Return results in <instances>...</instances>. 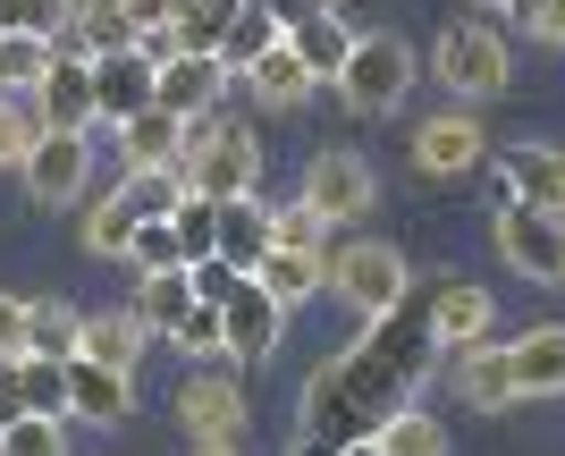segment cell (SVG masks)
<instances>
[{
	"mask_svg": "<svg viewBox=\"0 0 565 456\" xmlns=\"http://www.w3.org/2000/svg\"><path fill=\"white\" fill-rule=\"evenodd\" d=\"M372 448L380 456H448V423L423 414V406H405V414H388V423L372 432Z\"/></svg>",
	"mask_w": 565,
	"mask_h": 456,
	"instance_id": "cell-33",
	"label": "cell"
},
{
	"mask_svg": "<svg viewBox=\"0 0 565 456\" xmlns=\"http://www.w3.org/2000/svg\"><path fill=\"white\" fill-rule=\"evenodd\" d=\"M25 102H34V119H43L51 136H94V60L60 51V60H51V76H43Z\"/></svg>",
	"mask_w": 565,
	"mask_h": 456,
	"instance_id": "cell-13",
	"label": "cell"
},
{
	"mask_svg": "<svg viewBox=\"0 0 565 456\" xmlns=\"http://www.w3.org/2000/svg\"><path fill=\"white\" fill-rule=\"evenodd\" d=\"M186 288H194V305H228V296L245 288V271H228V263H194V271H186Z\"/></svg>",
	"mask_w": 565,
	"mask_h": 456,
	"instance_id": "cell-42",
	"label": "cell"
},
{
	"mask_svg": "<svg viewBox=\"0 0 565 456\" xmlns=\"http://www.w3.org/2000/svg\"><path fill=\"white\" fill-rule=\"evenodd\" d=\"M143 321V338H178V321L194 312V288L186 271H161V279H136V305H127Z\"/></svg>",
	"mask_w": 565,
	"mask_h": 456,
	"instance_id": "cell-30",
	"label": "cell"
},
{
	"mask_svg": "<svg viewBox=\"0 0 565 456\" xmlns=\"http://www.w3.org/2000/svg\"><path fill=\"white\" fill-rule=\"evenodd\" d=\"M60 372H68V414L76 423H127V414H136V372H102V363H85V356H68Z\"/></svg>",
	"mask_w": 565,
	"mask_h": 456,
	"instance_id": "cell-18",
	"label": "cell"
},
{
	"mask_svg": "<svg viewBox=\"0 0 565 456\" xmlns=\"http://www.w3.org/2000/svg\"><path fill=\"white\" fill-rule=\"evenodd\" d=\"M430 372H439V347H430V321H423V279H414L397 312L363 321V338H347L305 381V432L296 439H321V448L372 439L388 414H405L423 397Z\"/></svg>",
	"mask_w": 565,
	"mask_h": 456,
	"instance_id": "cell-1",
	"label": "cell"
},
{
	"mask_svg": "<svg viewBox=\"0 0 565 456\" xmlns=\"http://www.w3.org/2000/svg\"><path fill=\"white\" fill-rule=\"evenodd\" d=\"M25 356V296H0V363Z\"/></svg>",
	"mask_w": 565,
	"mask_h": 456,
	"instance_id": "cell-44",
	"label": "cell"
},
{
	"mask_svg": "<svg viewBox=\"0 0 565 456\" xmlns=\"http://www.w3.org/2000/svg\"><path fill=\"white\" fill-rule=\"evenodd\" d=\"M0 381H9L18 414H51V423H68V372H60V363L18 356V363H0Z\"/></svg>",
	"mask_w": 565,
	"mask_h": 456,
	"instance_id": "cell-27",
	"label": "cell"
},
{
	"mask_svg": "<svg viewBox=\"0 0 565 456\" xmlns=\"http://www.w3.org/2000/svg\"><path fill=\"white\" fill-rule=\"evenodd\" d=\"M186 456H236V448H186Z\"/></svg>",
	"mask_w": 565,
	"mask_h": 456,
	"instance_id": "cell-48",
	"label": "cell"
},
{
	"mask_svg": "<svg viewBox=\"0 0 565 456\" xmlns=\"http://www.w3.org/2000/svg\"><path fill=\"white\" fill-rule=\"evenodd\" d=\"M245 85H254L262 110H296V102H312V85H321V76H312L305 60L287 51V34H279V51H262L254 68H245Z\"/></svg>",
	"mask_w": 565,
	"mask_h": 456,
	"instance_id": "cell-26",
	"label": "cell"
},
{
	"mask_svg": "<svg viewBox=\"0 0 565 456\" xmlns=\"http://www.w3.org/2000/svg\"><path fill=\"white\" fill-rule=\"evenodd\" d=\"M262 254H270V203H262V194L220 203V254H212V263H228V271H245V279H254Z\"/></svg>",
	"mask_w": 565,
	"mask_h": 456,
	"instance_id": "cell-21",
	"label": "cell"
},
{
	"mask_svg": "<svg viewBox=\"0 0 565 456\" xmlns=\"http://www.w3.org/2000/svg\"><path fill=\"white\" fill-rule=\"evenodd\" d=\"M76 338H85V312H76V305H60V296H25V356L68 363Z\"/></svg>",
	"mask_w": 565,
	"mask_h": 456,
	"instance_id": "cell-28",
	"label": "cell"
},
{
	"mask_svg": "<svg viewBox=\"0 0 565 456\" xmlns=\"http://www.w3.org/2000/svg\"><path fill=\"white\" fill-rule=\"evenodd\" d=\"M178 152H186V127L169 110H136L118 127V169H178Z\"/></svg>",
	"mask_w": 565,
	"mask_h": 456,
	"instance_id": "cell-24",
	"label": "cell"
},
{
	"mask_svg": "<svg viewBox=\"0 0 565 456\" xmlns=\"http://www.w3.org/2000/svg\"><path fill=\"white\" fill-rule=\"evenodd\" d=\"M279 34H287V25L270 18V9H254V0H236V18H228V34H220V51H212V60H220L228 76H245V68L262 60V51H279Z\"/></svg>",
	"mask_w": 565,
	"mask_h": 456,
	"instance_id": "cell-29",
	"label": "cell"
},
{
	"mask_svg": "<svg viewBox=\"0 0 565 456\" xmlns=\"http://www.w3.org/2000/svg\"><path fill=\"white\" fill-rule=\"evenodd\" d=\"M330 288L347 296L363 321H380V312H397L405 288H414V263H405L397 245H380V237H354L330 254Z\"/></svg>",
	"mask_w": 565,
	"mask_h": 456,
	"instance_id": "cell-5",
	"label": "cell"
},
{
	"mask_svg": "<svg viewBox=\"0 0 565 456\" xmlns=\"http://www.w3.org/2000/svg\"><path fill=\"white\" fill-rule=\"evenodd\" d=\"M456 397H465L472 414L523 406V397H515V372H507V347H465V356H456Z\"/></svg>",
	"mask_w": 565,
	"mask_h": 456,
	"instance_id": "cell-20",
	"label": "cell"
},
{
	"mask_svg": "<svg viewBox=\"0 0 565 456\" xmlns=\"http://www.w3.org/2000/svg\"><path fill=\"white\" fill-rule=\"evenodd\" d=\"M507 372H515V397H565V321L507 338Z\"/></svg>",
	"mask_w": 565,
	"mask_h": 456,
	"instance_id": "cell-17",
	"label": "cell"
},
{
	"mask_svg": "<svg viewBox=\"0 0 565 456\" xmlns=\"http://www.w3.org/2000/svg\"><path fill=\"white\" fill-rule=\"evenodd\" d=\"M178 178H186L194 203H245L262 194V136L245 119H194L186 127V152H178Z\"/></svg>",
	"mask_w": 565,
	"mask_h": 456,
	"instance_id": "cell-2",
	"label": "cell"
},
{
	"mask_svg": "<svg viewBox=\"0 0 565 456\" xmlns=\"http://www.w3.org/2000/svg\"><path fill=\"white\" fill-rule=\"evenodd\" d=\"M51 60H60V43H51V34H0V94L25 102V94L51 76Z\"/></svg>",
	"mask_w": 565,
	"mask_h": 456,
	"instance_id": "cell-31",
	"label": "cell"
},
{
	"mask_svg": "<svg viewBox=\"0 0 565 456\" xmlns=\"http://www.w3.org/2000/svg\"><path fill=\"white\" fill-rule=\"evenodd\" d=\"M34 136H43V119H34V102H9V94H0V169H25Z\"/></svg>",
	"mask_w": 565,
	"mask_h": 456,
	"instance_id": "cell-40",
	"label": "cell"
},
{
	"mask_svg": "<svg viewBox=\"0 0 565 456\" xmlns=\"http://www.w3.org/2000/svg\"><path fill=\"white\" fill-rule=\"evenodd\" d=\"M423 321H430V347L439 356H465V347H490V321H498V305H490V288H472V279H456V271H430L423 279Z\"/></svg>",
	"mask_w": 565,
	"mask_h": 456,
	"instance_id": "cell-9",
	"label": "cell"
},
{
	"mask_svg": "<svg viewBox=\"0 0 565 456\" xmlns=\"http://www.w3.org/2000/svg\"><path fill=\"white\" fill-rule=\"evenodd\" d=\"M430 76L448 85L456 110H472V102L507 94V76H515V51H507V34H498V25L465 18V25H448V34L430 43Z\"/></svg>",
	"mask_w": 565,
	"mask_h": 456,
	"instance_id": "cell-3",
	"label": "cell"
},
{
	"mask_svg": "<svg viewBox=\"0 0 565 456\" xmlns=\"http://www.w3.org/2000/svg\"><path fill=\"white\" fill-rule=\"evenodd\" d=\"M338 456H380V448H372V439H347V448H338Z\"/></svg>",
	"mask_w": 565,
	"mask_h": 456,
	"instance_id": "cell-47",
	"label": "cell"
},
{
	"mask_svg": "<svg viewBox=\"0 0 565 456\" xmlns=\"http://www.w3.org/2000/svg\"><path fill=\"white\" fill-rule=\"evenodd\" d=\"M515 18L541 34V43H565V0H515Z\"/></svg>",
	"mask_w": 565,
	"mask_h": 456,
	"instance_id": "cell-43",
	"label": "cell"
},
{
	"mask_svg": "<svg viewBox=\"0 0 565 456\" xmlns=\"http://www.w3.org/2000/svg\"><path fill=\"white\" fill-rule=\"evenodd\" d=\"M143 347H152V338H143L136 312H85V338H76V356L102 363V372H136Z\"/></svg>",
	"mask_w": 565,
	"mask_h": 456,
	"instance_id": "cell-25",
	"label": "cell"
},
{
	"mask_svg": "<svg viewBox=\"0 0 565 456\" xmlns=\"http://www.w3.org/2000/svg\"><path fill=\"white\" fill-rule=\"evenodd\" d=\"M152 85H161V68L143 51H102L94 60V119L127 127L136 110H152Z\"/></svg>",
	"mask_w": 565,
	"mask_h": 456,
	"instance_id": "cell-14",
	"label": "cell"
},
{
	"mask_svg": "<svg viewBox=\"0 0 565 456\" xmlns=\"http://www.w3.org/2000/svg\"><path fill=\"white\" fill-rule=\"evenodd\" d=\"M498 178H507V203H532V212L565 220V152L557 145H515L498 161Z\"/></svg>",
	"mask_w": 565,
	"mask_h": 456,
	"instance_id": "cell-16",
	"label": "cell"
},
{
	"mask_svg": "<svg viewBox=\"0 0 565 456\" xmlns=\"http://www.w3.org/2000/svg\"><path fill=\"white\" fill-rule=\"evenodd\" d=\"M118 203H127L136 220H178L186 178H178V169H118Z\"/></svg>",
	"mask_w": 565,
	"mask_h": 456,
	"instance_id": "cell-32",
	"label": "cell"
},
{
	"mask_svg": "<svg viewBox=\"0 0 565 456\" xmlns=\"http://www.w3.org/2000/svg\"><path fill=\"white\" fill-rule=\"evenodd\" d=\"M287 51H296L312 76H338V68H347V51H354V25L338 18V9H321V0H305V9L287 18Z\"/></svg>",
	"mask_w": 565,
	"mask_h": 456,
	"instance_id": "cell-19",
	"label": "cell"
},
{
	"mask_svg": "<svg viewBox=\"0 0 565 456\" xmlns=\"http://www.w3.org/2000/svg\"><path fill=\"white\" fill-rule=\"evenodd\" d=\"M169 406H178V432H186V448H236V432H245V389H236L228 363H203V372H186Z\"/></svg>",
	"mask_w": 565,
	"mask_h": 456,
	"instance_id": "cell-6",
	"label": "cell"
},
{
	"mask_svg": "<svg viewBox=\"0 0 565 456\" xmlns=\"http://www.w3.org/2000/svg\"><path fill=\"white\" fill-rule=\"evenodd\" d=\"M127 263H136V279L186 271V254H178V229H169V220H136V245H127Z\"/></svg>",
	"mask_w": 565,
	"mask_h": 456,
	"instance_id": "cell-35",
	"label": "cell"
},
{
	"mask_svg": "<svg viewBox=\"0 0 565 456\" xmlns=\"http://www.w3.org/2000/svg\"><path fill=\"white\" fill-rule=\"evenodd\" d=\"M220 330H228V363H270L279 356V330H287V312L270 305V296L245 279V288L220 305Z\"/></svg>",
	"mask_w": 565,
	"mask_h": 456,
	"instance_id": "cell-15",
	"label": "cell"
},
{
	"mask_svg": "<svg viewBox=\"0 0 565 456\" xmlns=\"http://www.w3.org/2000/svg\"><path fill=\"white\" fill-rule=\"evenodd\" d=\"M25 194L43 203V212H60V203H76V194L94 187V136H34V152H25Z\"/></svg>",
	"mask_w": 565,
	"mask_h": 456,
	"instance_id": "cell-10",
	"label": "cell"
},
{
	"mask_svg": "<svg viewBox=\"0 0 565 456\" xmlns=\"http://www.w3.org/2000/svg\"><path fill=\"white\" fill-rule=\"evenodd\" d=\"M169 229H178V254H186V271H194V263H212V254H220V203H194V194H186Z\"/></svg>",
	"mask_w": 565,
	"mask_h": 456,
	"instance_id": "cell-36",
	"label": "cell"
},
{
	"mask_svg": "<svg viewBox=\"0 0 565 456\" xmlns=\"http://www.w3.org/2000/svg\"><path fill=\"white\" fill-rule=\"evenodd\" d=\"M321 279H330V254H287V245H270L254 263V288L270 296V305H305V296H321Z\"/></svg>",
	"mask_w": 565,
	"mask_h": 456,
	"instance_id": "cell-22",
	"label": "cell"
},
{
	"mask_svg": "<svg viewBox=\"0 0 565 456\" xmlns=\"http://www.w3.org/2000/svg\"><path fill=\"white\" fill-rule=\"evenodd\" d=\"M136 51L152 60V68H169V60H178L186 43H178V25H152V34H136Z\"/></svg>",
	"mask_w": 565,
	"mask_h": 456,
	"instance_id": "cell-45",
	"label": "cell"
},
{
	"mask_svg": "<svg viewBox=\"0 0 565 456\" xmlns=\"http://www.w3.org/2000/svg\"><path fill=\"white\" fill-rule=\"evenodd\" d=\"M85 245H94L102 263H127V245H136V212H127V203H118V187L102 194L94 212H85Z\"/></svg>",
	"mask_w": 565,
	"mask_h": 456,
	"instance_id": "cell-34",
	"label": "cell"
},
{
	"mask_svg": "<svg viewBox=\"0 0 565 456\" xmlns=\"http://www.w3.org/2000/svg\"><path fill=\"white\" fill-rule=\"evenodd\" d=\"M9 423H18V397H9V381H0V432H9Z\"/></svg>",
	"mask_w": 565,
	"mask_h": 456,
	"instance_id": "cell-46",
	"label": "cell"
},
{
	"mask_svg": "<svg viewBox=\"0 0 565 456\" xmlns=\"http://www.w3.org/2000/svg\"><path fill=\"white\" fill-rule=\"evenodd\" d=\"M270 245H287V254H330V229H321V212H305V203H270Z\"/></svg>",
	"mask_w": 565,
	"mask_h": 456,
	"instance_id": "cell-38",
	"label": "cell"
},
{
	"mask_svg": "<svg viewBox=\"0 0 565 456\" xmlns=\"http://www.w3.org/2000/svg\"><path fill=\"white\" fill-rule=\"evenodd\" d=\"M60 51H76V60H102V51H136L127 0H76V18H68V34H60Z\"/></svg>",
	"mask_w": 565,
	"mask_h": 456,
	"instance_id": "cell-23",
	"label": "cell"
},
{
	"mask_svg": "<svg viewBox=\"0 0 565 456\" xmlns=\"http://www.w3.org/2000/svg\"><path fill=\"white\" fill-rule=\"evenodd\" d=\"M228 85H236V76L220 68L212 51H178V60L161 68V85H152V110H169L178 127H194V119H212V110H220Z\"/></svg>",
	"mask_w": 565,
	"mask_h": 456,
	"instance_id": "cell-12",
	"label": "cell"
},
{
	"mask_svg": "<svg viewBox=\"0 0 565 456\" xmlns=\"http://www.w3.org/2000/svg\"><path fill=\"white\" fill-rule=\"evenodd\" d=\"M414 43L405 34H354L347 68H338V94H347V110H363V119H388L405 94H414Z\"/></svg>",
	"mask_w": 565,
	"mask_h": 456,
	"instance_id": "cell-4",
	"label": "cell"
},
{
	"mask_svg": "<svg viewBox=\"0 0 565 456\" xmlns=\"http://www.w3.org/2000/svg\"><path fill=\"white\" fill-rule=\"evenodd\" d=\"M490 161V127L472 119V110H430L423 127H414V169L423 178H465V169H481Z\"/></svg>",
	"mask_w": 565,
	"mask_h": 456,
	"instance_id": "cell-11",
	"label": "cell"
},
{
	"mask_svg": "<svg viewBox=\"0 0 565 456\" xmlns=\"http://www.w3.org/2000/svg\"><path fill=\"white\" fill-rule=\"evenodd\" d=\"M178 347L203 363H228V330H220V305H194L186 321H178Z\"/></svg>",
	"mask_w": 565,
	"mask_h": 456,
	"instance_id": "cell-41",
	"label": "cell"
},
{
	"mask_svg": "<svg viewBox=\"0 0 565 456\" xmlns=\"http://www.w3.org/2000/svg\"><path fill=\"white\" fill-rule=\"evenodd\" d=\"M472 9H515V0H472Z\"/></svg>",
	"mask_w": 565,
	"mask_h": 456,
	"instance_id": "cell-49",
	"label": "cell"
},
{
	"mask_svg": "<svg viewBox=\"0 0 565 456\" xmlns=\"http://www.w3.org/2000/svg\"><path fill=\"white\" fill-rule=\"evenodd\" d=\"M0 456H68V423H51V414H18V423L0 432Z\"/></svg>",
	"mask_w": 565,
	"mask_h": 456,
	"instance_id": "cell-39",
	"label": "cell"
},
{
	"mask_svg": "<svg viewBox=\"0 0 565 456\" xmlns=\"http://www.w3.org/2000/svg\"><path fill=\"white\" fill-rule=\"evenodd\" d=\"M372 194H380V178H372V161H363V152H312L296 203H305V212H321V229H347V220L372 212Z\"/></svg>",
	"mask_w": 565,
	"mask_h": 456,
	"instance_id": "cell-8",
	"label": "cell"
},
{
	"mask_svg": "<svg viewBox=\"0 0 565 456\" xmlns=\"http://www.w3.org/2000/svg\"><path fill=\"white\" fill-rule=\"evenodd\" d=\"M490 237H498V254H507V271L541 279V288H565V220L532 212V203H498Z\"/></svg>",
	"mask_w": 565,
	"mask_h": 456,
	"instance_id": "cell-7",
	"label": "cell"
},
{
	"mask_svg": "<svg viewBox=\"0 0 565 456\" xmlns=\"http://www.w3.org/2000/svg\"><path fill=\"white\" fill-rule=\"evenodd\" d=\"M68 18H76V0H0V34H68Z\"/></svg>",
	"mask_w": 565,
	"mask_h": 456,
	"instance_id": "cell-37",
	"label": "cell"
}]
</instances>
